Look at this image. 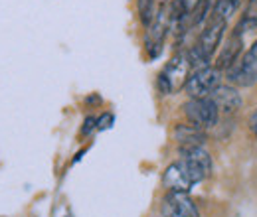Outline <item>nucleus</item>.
<instances>
[{
    "mask_svg": "<svg viewBox=\"0 0 257 217\" xmlns=\"http://www.w3.org/2000/svg\"><path fill=\"white\" fill-rule=\"evenodd\" d=\"M192 73V63L188 58V52H178L170 58V62L164 65L159 77H157V89L161 95H174L186 87V81Z\"/></svg>",
    "mask_w": 257,
    "mask_h": 217,
    "instance_id": "f257e3e1",
    "label": "nucleus"
},
{
    "mask_svg": "<svg viewBox=\"0 0 257 217\" xmlns=\"http://www.w3.org/2000/svg\"><path fill=\"white\" fill-rule=\"evenodd\" d=\"M168 32H170V8H168V2H162L145 36V50L151 60H157L162 54Z\"/></svg>",
    "mask_w": 257,
    "mask_h": 217,
    "instance_id": "f03ea898",
    "label": "nucleus"
},
{
    "mask_svg": "<svg viewBox=\"0 0 257 217\" xmlns=\"http://www.w3.org/2000/svg\"><path fill=\"white\" fill-rule=\"evenodd\" d=\"M222 83V71L216 65H208L202 69H194L186 81L184 91L190 99H206L216 91Z\"/></svg>",
    "mask_w": 257,
    "mask_h": 217,
    "instance_id": "7ed1b4c3",
    "label": "nucleus"
},
{
    "mask_svg": "<svg viewBox=\"0 0 257 217\" xmlns=\"http://www.w3.org/2000/svg\"><path fill=\"white\" fill-rule=\"evenodd\" d=\"M184 115L188 119V123L202 128V130H208L212 126H216L220 121V109L218 105L212 101V97H206V99H188L184 105Z\"/></svg>",
    "mask_w": 257,
    "mask_h": 217,
    "instance_id": "20e7f679",
    "label": "nucleus"
},
{
    "mask_svg": "<svg viewBox=\"0 0 257 217\" xmlns=\"http://www.w3.org/2000/svg\"><path fill=\"white\" fill-rule=\"evenodd\" d=\"M180 162L184 164L188 176L192 178L194 184L198 182H204L212 176V170H214V162H212V156L210 152L204 148V146H194V148H184L180 150Z\"/></svg>",
    "mask_w": 257,
    "mask_h": 217,
    "instance_id": "39448f33",
    "label": "nucleus"
},
{
    "mask_svg": "<svg viewBox=\"0 0 257 217\" xmlns=\"http://www.w3.org/2000/svg\"><path fill=\"white\" fill-rule=\"evenodd\" d=\"M227 79L241 87H251L257 83V40L251 48L227 69Z\"/></svg>",
    "mask_w": 257,
    "mask_h": 217,
    "instance_id": "423d86ee",
    "label": "nucleus"
},
{
    "mask_svg": "<svg viewBox=\"0 0 257 217\" xmlns=\"http://www.w3.org/2000/svg\"><path fill=\"white\" fill-rule=\"evenodd\" d=\"M162 213L164 217H200V211L188 193L182 191H168L162 199Z\"/></svg>",
    "mask_w": 257,
    "mask_h": 217,
    "instance_id": "0eeeda50",
    "label": "nucleus"
},
{
    "mask_svg": "<svg viewBox=\"0 0 257 217\" xmlns=\"http://www.w3.org/2000/svg\"><path fill=\"white\" fill-rule=\"evenodd\" d=\"M162 184L168 191H182V193H188L192 189L194 182L192 178L188 176L184 164L178 160V162H172L164 168V174H162Z\"/></svg>",
    "mask_w": 257,
    "mask_h": 217,
    "instance_id": "6e6552de",
    "label": "nucleus"
},
{
    "mask_svg": "<svg viewBox=\"0 0 257 217\" xmlns=\"http://www.w3.org/2000/svg\"><path fill=\"white\" fill-rule=\"evenodd\" d=\"M172 134H174V140L178 142L180 150L194 148V146H204V142H206V130H202V128H198L190 123L176 124Z\"/></svg>",
    "mask_w": 257,
    "mask_h": 217,
    "instance_id": "1a4fd4ad",
    "label": "nucleus"
},
{
    "mask_svg": "<svg viewBox=\"0 0 257 217\" xmlns=\"http://www.w3.org/2000/svg\"><path fill=\"white\" fill-rule=\"evenodd\" d=\"M212 101L218 105L220 111L224 113H231V111H237L241 107V95L239 91L233 87V85H225V83H220L216 87V91L210 95Z\"/></svg>",
    "mask_w": 257,
    "mask_h": 217,
    "instance_id": "9d476101",
    "label": "nucleus"
},
{
    "mask_svg": "<svg viewBox=\"0 0 257 217\" xmlns=\"http://www.w3.org/2000/svg\"><path fill=\"white\" fill-rule=\"evenodd\" d=\"M241 46H243V40H241V34L235 30L231 34V38L227 40V44L224 46L222 54L218 56L216 60V67L220 71H227L235 62H239L241 58Z\"/></svg>",
    "mask_w": 257,
    "mask_h": 217,
    "instance_id": "9b49d317",
    "label": "nucleus"
},
{
    "mask_svg": "<svg viewBox=\"0 0 257 217\" xmlns=\"http://www.w3.org/2000/svg\"><path fill=\"white\" fill-rule=\"evenodd\" d=\"M239 6H241V0H218V4H216V14H220L222 18H225L227 22L235 16V12L239 10Z\"/></svg>",
    "mask_w": 257,
    "mask_h": 217,
    "instance_id": "f8f14e48",
    "label": "nucleus"
},
{
    "mask_svg": "<svg viewBox=\"0 0 257 217\" xmlns=\"http://www.w3.org/2000/svg\"><path fill=\"white\" fill-rule=\"evenodd\" d=\"M235 30L239 32H257V8L255 10H251V12H245L243 16H241V20H239V24L235 26Z\"/></svg>",
    "mask_w": 257,
    "mask_h": 217,
    "instance_id": "ddd939ff",
    "label": "nucleus"
},
{
    "mask_svg": "<svg viewBox=\"0 0 257 217\" xmlns=\"http://www.w3.org/2000/svg\"><path fill=\"white\" fill-rule=\"evenodd\" d=\"M93 130H97V117H93V115H87V117L83 119V124H81L79 134H81V136H89Z\"/></svg>",
    "mask_w": 257,
    "mask_h": 217,
    "instance_id": "4468645a",
    "label": "nucleus"
},
{
    "mask_svg": "<svg viewBox=\"0 0 257 217\" xmlns=\"http://www.w3.org/2000/svg\"><path fill=\"white\" fill-rule=\"evenodd\" d=\"M115 123V115L113 113H103L101 117H97V130H109Z\"/></svg>",
    "mask_w": 257,
    "mask_h": 217,
    "instance_id": "2eb2a0df",
    "label": "nucleus"
},
{
    "mask_svg": "<svg viewBox=\"0 0 257 217\" xmlns=\"http://www.w3.org/2000/svg\"><path fill=\"white\" fill-rule=\"evenodd\" d=\"M182 2H184V8L188 10V14H190V16H192V12L196 10V6L200 4V0H182Z\"/></svg>",
    "mask_w": 257,
    "mask_h": 217,
    "instance_id": "dca6fc26",
    "label": "nucleus"
},
{
    "mask_svg": "<svg viewBox=\"0 0 257 217\" xmlns=\"http://www.w3.org/2000/svg\"><path fill=\"white\" fill-rule=\"evenodd\" d=\"M249 126H251V130H253V134H255L257 138V111L251 113V117H249Z\"/></svg>",
    "mask_w": 257,
    "mask_h": 217,
    "instance_id": "f3484780",
    "label": "nucleus"
},
{
    "mask_svg": "<svg viewBox=\"0 0 257 217\" xmlns=\"http://www.w3.org/2000/svg\"><path fill=\"white\" fill-rule=\"evenodd\" d=\"M257 8V0H247V8H245V12H251V10H255Z\"/></svg>",
    "mask_w": 257,
    "mask_h": 217,
    "instance_id": "a211bd4d",
    "label": "nucleus"
},
{
    "mask_svg": "<svg viewBox=\"0 0 257 217\" xmlns=\"http://www.w3.org/2000/svg\"><path fill=\"white\" fill-rule=\"evenodd\" d=\"M164 2H168V0H164Z\"/></svg>",
    "mask_w": 257,
    "mask_h": 217,
    "instance_id": "6ab92c4d",
    "label": "nucleus"
}]
</instances>
